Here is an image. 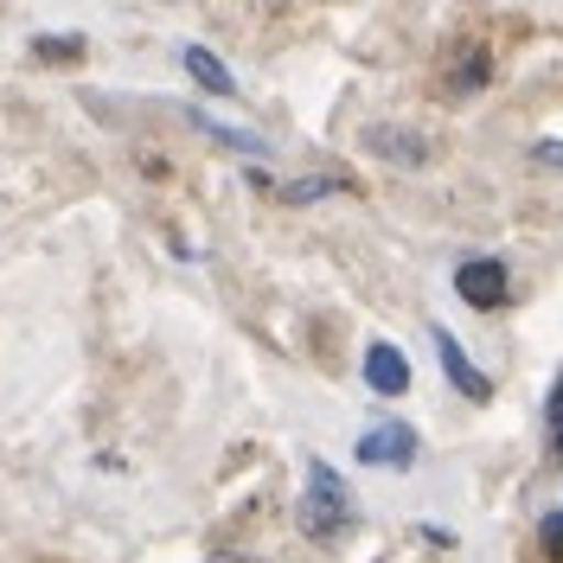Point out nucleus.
<instances>
[{"instance_id": "obj_1", "label": "nucleus", "mask_w": 563, "mask_h": 563, "mask_svg": "<svg viewBox=\"0 0 563 563\" xmlns=\"http://www.w3.org/2000/svg\"><path fill=\"white\" fill-rule=\"evenodd\" d=\"M358 519V506H352V487L340 481V467L333 461H314L308 455V487H301V531L314 538V544H340Z\"/></svg>"}, {"instance_id": "obj_2", "label": "nucleus", "mask_w": 563, "mask_h": 563, "mask_svg": "<svg viewBox=\"0 0 563 563\" xmlns=\"http://www.w3.org/2000/svg\"><path fill=\"white\" fill-rule=\"evenodd\" d=\"M455 288L467 308H481V314H499L506 308V295H512V276H506V263L499 256H467L455 269Z\"/></svg>"}, {"instance_id": "obj_3", "label": "nucleus", "mask_w": 563, "mask_h": 563, "mask_svg": "<svg viewBox=\"0 0 563 563\" xmlns=\"http://www.w3.org/2000/svg\"><path fill=\"white\" fill-rule=\"evenodd\" d=\"M358 461L365 467H410L417 461V429L410 422H378L358 435Z\"/></svg>"}, {"instance_id": "obj_4", "label": "nucleus", "mask_w": 563, "mask_h": 563, "mask_svg": "<svg viewBox=\"0 0 563 563\" xmlns=\"http://www.w3.org/2000/svg\"><path fill=\"white\" fill-rule=\"evenodd\" d=\"M429 340H435V352H442V372H449V385H455L461 397H474V404H487V397H493V378L474 365V358H467V352H461L455 333H449V327H435Z\"/></svg>"}, {"instance_id": "obj_5", "label": "nucleus", "mask_w": 563, "mask_h": 563, "mask_svg": "<svg viewBox=\"0 0 563 563\" xmlns=\"http://www.w3.org/2000/svg\"><path fill=\"white\" fill-rule=\"evenodd\" d=\"M358 372H365V385L378 390V397H404L410 390V358L390 346V340H372L365 358H358Z\"/></svg>"}, {"instance_id": "obj_6", "label": "nucleus", "mask_w": 563, "mask_h": 563, "mask_svg": "<svg viewBox=\"0 0 563 563\" xmlns=\"http://www.w3.org/2000/svg\"><path fill=\"white\" fill-rule=\"evenodd\" d=\"M365 147L385 154L390 167H429V135L397 129V122H372V129H365Z\"/></svg>"}, {"instance_id": "obj_7", "label": "nucleus", "mask_w": 563, "mask_h": 563, "mask_svg": "<svg viewBox=\"0 0 563 563\" xmlns=\"http://www.w3.org/2000/svg\"><path fill=\"white\" fill-rule=\"evenodd\" d=\"M487 77H493L487 52H481V45H455V58L442 70V90H449V97H474V90H487Z\"/></svg>"}, {"instance_id": "obj_8", "label": "nucleus", "mask_w": 563, "mask_h": 563, "mask_svg": "<svg viewBox=\"0 0 563 563\" xmlns=\"http://www.w3.org/2000/svg\"><path fill=\"white\" fill-rule=\"evenodd\" d=\"M179 65L192 70V84H206L211 97H231V90H238V77L224 70V58L206 52V45H186V52H179Z\"/></svg>"}, {"instance_id": "obj_9", "label": "nucleus", "mask_w": 563, "mask_h": 563, "mask_svg": "<svg viewBox=\"0 0 563 563\" xmlns=\"http://www.w3.org/2000/svg\"><path fill=\"white\" fill-rule=\"evenodd\" d=\"M327 192H352V179H295V186H282V199L288 206H314V199H327Z\"/></svg>"}, {"instance_id": "obj_10", "label": "nucleus", "mask_w": 563, "mask_h": 563, "mask_svg": "<svg viewBox=\"0 0 563 563\" xmlns=\"http://www.w3.org/2000/svg\"><path fill=\"white\" fill-rule=\"evenodd\" d=\"M192 122H199L206 135H218L224 147H238V154H263V141H256V135H244V129H224V122H211V115H192Z\"/></svg>"}, {"instance_id": "obj_11", "label": "nucleus", "mask_w": 563, "mask_h": 563, "mask_svg": "<svg viewBox=\"0 0 563 563\" xmlns=\"http://www.w3.org/2000/svg\"><path fill=\"white\" fill-rule=\"evenodd\" d=\"M544 435H551V455L563 467V378L551 385V404H544Z\"/></svg>"}, {"instance_id": "obj_12", "label": "nucleus", "mask_w": 563, "mask_h": 563, "mask_svg": "<svg viewBox=\"0 0 563 563\" xmlns=\"http://www.w3.org/2000/svg\"><path fill=\"white\" fill-rule=\"evenodd\" d=\"M538 544H544V558L551 563H563V506L544 519V531H538Z\"/></svg>"}, {"instance_id": "obj_13", "label": "nucleus", "mask_w": 563, "mask_h": 563, "mask_svg": "<svg viewBox=\"0 0 563 563\" xmlns=\"http://www.w3.org/2000/svg\"><path fill=\"white\" fill-rule=\"evenodd\" d=\"M538 161L544 167H563V141H538Z\"/></svg>"}, {"instance_id": "obj_14", "label": "nucleus", "mask_w": 563, "mask_h": 563, "mask_svg": "<svg viewBox=\"0 0 563 563\" xmlns=\"http://www.w3.org/2000/svg\"><path fill=\"white\" fill-rule=\"evenodd\" d=\"M206 563H263V558H238V551H218V558H206Z\"/></svg>"}]
</instances>
